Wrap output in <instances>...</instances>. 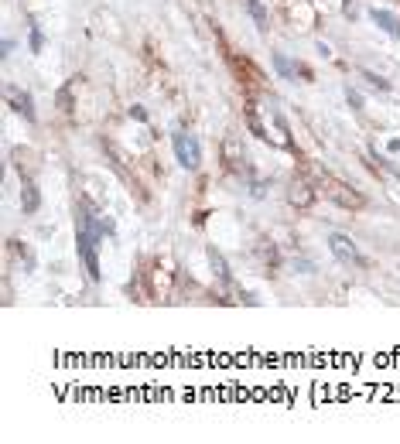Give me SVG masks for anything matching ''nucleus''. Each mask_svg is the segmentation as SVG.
<instances>
[{
  "label": "nucleus",
  "mask_w": 400,
  "mask_h": 444,
  "mask_svg": "<svg viewBox=\"0 0 400 444\" xmlns=\"http://www.w3.org/2000/svg\"><path fill=\"white\" fill-rule=\"evenodd\" d=\"M100 239L103 236L89 226H76V250H79V260L82 267L89 270L93 281H100Z\"/></svg>",
  "instance_id": "1"
},
{
  "label": "nucleus",
  "mask_w": 400,
  "mask_h": 444,
  "mask_svg": "<svg viewBox=\"0 0 400 444\" xmlns=\"http://www.w3.org/2000/svg\"><path fill=\"white\" fill-rule=\"evenodd\" d=\"M277 4H281L288 25H294L298 31H312L319 25V7L312 0H277Z\"/></svg>",
  "instance_id": "2"
},
{
  "label": "nucleus",
  "mask_w": 400,
  "mask_h": 444,
  "mask_svg": "<svg viewBox=\"0 0 400 444\" xmlns=\"http://www.w3.org/2000/svg\"><path fill=\"white\" fill-rule=\"evenodd\" d=\"M175 157H178V164L188 168V171H195L199 164H202V147H199V140H195V133H185L178 130L175 133Z\"/></svg>",
  "instance_id": "3"
},
{
  "label": "nucleus",
  "mask_w": 400,
  "mask_h": 444,
  "mask_svg": "<svg viewBox=\"0 0 400 444\" xmlns=\"http://www.w3.org/2000/svg\"><path fill=\"white\" fill-rule=\"evenodd\" d=\"M321 188H325V195H328L332 202H339L342 209H359V206H363V195L352 191V188L342 184L339 178H328V175H325V178H321Z\"/></svg>",
  "instance_id": "4"
},
{
  "label": "nucleus",
  "mask_w": 400,
  "mask_h": 444,
  "mask_svg": "<svg viewBox=\"0 0 400 444\" xmlns=\"http://www.w3.org/2000/svg\"><path fill=\"white\" fill-rule=\"evenodd\" d=\"M219 154H222V161H226V168H229V171H243V164H246V151H243V140L236 137V133L222 137Z\"/></svg>",
  "instance_id": "5"
},
{
  "label": "nucleus",
  "mask_w": 400,
  "mask_h": 444,
  "mask_svg": "<svg viewBox=\"0 0 400 444\" xmlns=\"http://www.w3.org/2000/svg\"><path fill=\"white\" fill-rule=\"evenodd\" d=\"M328 250L335 253V260H342V263H363V260H359V250H356V243H352L349 236H342V233H332V236H328Z\"/></svg>",
  "instance_id": "6"
},
{
  "label": "nucleus",
  "mask_w": 400,
  "mask_h": 444,
  "mask_svg": "<svg viewBox=\"0 0 400 444\" xmlns=\"http://www.w3.org/2000/svg\"><path fill=\"white\" fill-rule=\"evenodd\" d=\"M288 202H291L294 209H308V206L315 202L312 184H308V182H291V184H288Z\"/></svg>",
  "instance_id": "7"
},
{
  "label": "nucleus",
  "mask_w": 400,
  "mask_h": 444,
  "mask_svg": "<svg viewBox=\"0 0 400 444\" xmlns=\"http://www.w3.org/2000/svg\"><path fill=\"white\" fill-rule=\"evenodd\" d=\"M370 21H373L380 31H387L394 41H400V21L394 18V14H390V11H383V7H373V11H370Z\"/></svg>",
  "instance_id": "8"
},
{
  "label": "nucleus",
  "mask_w": 400,
  "mask_h": 444,
  "mask_svg": "<svg viewBox=\"0 0 400 444\" xmlns=\"http://www.w3.org/2000/svg\"><path fill=\"white\" fill-rule=\"evenodd\" d=\"M21 209L25 215H34V212L41 209V195H38V188L31 178H25V188H21Z\"/></svg>",
  "instance_id": "9"
},
{
  "label": "nucleus",
  "mask_w": 400,
  "mask_h": 444,
  "mask_svg": "<svg viewBox=\"0 0 400 444\" xmlns=\"http://www.w3.org/2000/svg\"><path fill=\"white\" fill-rule=\"evenodd\" d=\"M11 106H14V113H21L25 120H34V100H31V93L11 89Z\"/></svg>",
  "instance_id": "10"
},
{
  "label": "nucleus",
  "mask_w": 400,
  "mask_h": 444,
  "mask_svg": "<svg viewBox=\"0 0 400 444\" xmlns=\"http://www.w3.org/2000/svg\"><path fill=\"white\" fill-rule=\"evenodd\" d=\"M171 288V270H164V267H154V274H151V290H154V297H164Z\"/></svg>",
  "instance_id": "11"
},
{
  "label": "nucleus",
  "mask_w": 400,
  "mask_h": 444,
  "mask_svg": "<svg viewBox=\"0 0 400 444\" xmlns=\"http://www.w3.org/2000/svg\"><path fill=\"white\" fill-rule=\"evenodd\" d=\"M246 11H250L253 25L260 27V31H267V27H270V18H267V7L260 4V0H246Z\"/></svg>",
  "instance_id": "12"
},
{
  "label": "nucleus",
  "mask_w": 400,
  "mask_h": 444,
  "mask_svg": "<svg viewBox=\"0 0 400 444\" xmlns=\"http://www.w3.org/2000/svg\"><path fill=\"white\" fill-rule=\"evenodd\" d=\"M270 62H274V69L281 72V79H294V76H298V65H294L291 58H284L281 52H274V55H270Z\"/></svg>",
  "instance_id": "13"
},
{
  "label": "nucleus",
  "mask_w": 400,
  "mask_h": 444,
  "mask_svg": "<svg viewBox=\"0 0 400 444\" xmlns=\"http://www.w3.org/2000/svg\"><path fill=\"white\" fill-rule=\"evenodd\" d=\"M209 263H213L215 277H219L222 284H229V267H226V260H222V253H219V250H209Z\"/></svg>",
  "instance_id": "14"
},
{
  "label": "nucleus",
  "mask_w": 400,
  "mask_h": 444,
  "mask_svg": "<svg viewBox=\"0 0 400 444\" xmlns=\"http://www.w3.org/2000/svg\"><path fill=\"white\" fill-rule=\"evenodd\" d=\"M27 48H31L34 55L45 48V34H41V27H38V25H31V38H27Z\"/></svg>",
  "instance_id": "15"
},
{
  "label": "nucleus",
  "mask_w": 400,
  "mask_h": 444,
  "mask_svg": "<svg viewBox=\"0 0 400 444\" xmlns=\"http://www.w3.org/2000/svg\"><path fill=\"white\" fill-rule=\"evenodd\" d=\"M363 79H366L373 89H380V93H387V89H390V82H387V79H380L376 72H363Z\"/></svg>",
  "instance_id": "16"
},
{
  "label": "nucleus",
  "mask_w": 400,
  "mask_h": 444,
  "mask_svg": "<svg viewBox=\"0 0 400 444\" xmlns=\"http://www.w3.org/2000/svg\"><path fill=\"white\" fill-rule=\"evenodd\" d=\"M11 250H14V253H18V257H21V260L27 263V267H34V257L27 253V250H25V246H21V243H11Z\"/></svg>",
  "instance_id": "17"
},
{
  "label": "nucleus",
  "mask_w": 400,
  "mask_h": 444,
  "mask_svg": "<svg viewBox=\"0 0 400 444\" xmlns=\"http://www.w3.org/2000/svg\"><path fill=\"white\" fill-rule=\"evenodd\" d=\"M346 96H349V103H352V106H356V109H359V106H363V100H359V93H352V89H349V93H346Z\"/></svg>",
  "instance_id": "18"
},
{
  "label": "nucleus",
  "mask_w": 400,
  "mask_h": 444,
  "mask_svg": "<svg viewBox=\"0 0 400 444\" xmlns=\"http://www.w3.org/2000/svg\"><path fill=\"white\" fill-rule=\"evenodd\" d=\"M131 116H133V120H147V113H144L140 106H133V109H131Z\"/></svg>",
  "instance_id": "19"
}]
</instances>
